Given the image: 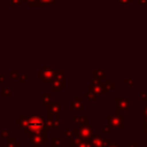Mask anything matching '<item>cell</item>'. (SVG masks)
Wrapping results in <instances>:
<instances>
[{
    "label": "cell",
    "instance_id": "12",
    "mask_svg": "<svg viewBox=\"0 0 147 147\" xmlns=\"http://www.w3.org/2000/svg\"><path fill=\"white\" fill-rule=\"evenodd\" d=\"M51 0H43V2H44V3H48V2H50Z\"/></svg>",
    "mask_w": 147,
    "mask_h": 147
},
{
    "label": "cell",
    "instance_id": "11",
    "mask_svg": "<svg viewBox=\"0 0 147 147\" xmlns=\"http://www.w3.org/2000/svg\"><path fill=\"white\" fill-rule=\"evenodd\" d=\"M143 128H144V130H145V133L147 134V124H144Z\"/></svg>",
    "mask_w": 147,
    "mask_h": 147
},
{
    "label": "cell",
    "instance_id": "4",
    "mask_svg": "<svg viewBox=\"0 0 147 147\" xmlns=\"http://www.w3.org/2000/svg\"><path fill=\"white\" fill-rule=\"evenodd\" d=\"M89 88H90V90L92 91L93 93H95V94H97V95H101L102 94V92H103V87L101 85H96V84H91L90 86H89Z\"/></svg>",
    "mask_w": 147,
    "mask_h": 147
},
{
    "label": "cell",
    "instance_id": "3",
    "mask_svg": "<svg viewBox=\"0 0 147 147\" xmlns=\"http://www.w3.org/2000/svg\"><path fill=\"white\" fill-rule=\"evenodd\" d=\"M91 147H104V139L101 136H94L91 140Z\"/></svg>",
    "mask_w": 147,
    "mask_h": 147
},
{
    "label": "cell",
    "instance_id": "2",
    "mask_svg": "<svg viewBox=\"0 0 147 147\" xmlns=\"http://www.w3.org/2000/svg\"><path fill=\"white\" fill-rule=\"evenodd\" d=\"M116 113L119 114L120 111L128 110V105H129V100L127 98H116Z\"/></svg>",
    "mask_w": 147,
    "mask_h": 147
},
{
    "label": "cell",
    "instance_id": "7",
    "mask_svg": "<svg viewBox=\"0 0 147 147\" xmlns=\"http://www.w3.org/2000/svg\"><path fill=\"white\" fill-rule=\"evenodd\" d=\"M139 96H140V97H142V99H143V101H145V102L147 101V99H146V96H147V95L145 94V93H140Z\"/></svg>",
    "mask_w": 147,
    "mask_h": 147
},
{
    "label": "cell",
    "instance_id": "6",
    "mask_svg": "<svg viewBox=\"0 0 147 147\" xmlns=\"http://www.w3.org/2000/svg\"><path fill=\"white\" fill-rule=\"evenodd\" d=\"M103 131H104V133H110V126H104L103 127Z\"/></svg>",
    "mask_w": 147,
    "mask_h": 147
},
{
    "label": "cell",
    "instance_id": "8",
    "mask_svg": "<svg viewBox=\"0 0 147 147\" xmlns=\"http://www.w3.org/2000/svg\"><path fill=\"white\" fill-rule=\"evenodd\" d=\"M125 83H129L130 84V88H132V87H133V83H132V82H131V80H126V81H125Z\"/></svg>",
    "mask_w": 147,
    "mask_h": 147
},
{
    "label": "cell",
    "instance_id": "9",
    "mask_svg": "<svg viewBox=\"0 0 147 147\" xmlns=\"http://www.w3.org/2000/svg\"><path fill=\"white\" fill-rule=\"evenodd\" d=\"M144 117H147V106L144 107V112H143Z\"/></svg>",
    "mask_w": 147,
    "mask_h": 147
},
{
    "label": "cell",
    "instance_id": "5",
    "mask_svg": "<svg viewBox=\"0 0 147 147\" xmlns=\"http://www.w3.org/2000/svg\"><path fill=\"white\" fill-rule=\"evenodd\" d=\"M82 135L84 137H90L91 136V128L90 127H86V129H84L82 131Z\"/></svg>",
    "mask_w": 147,
    "mask_h": 147
},
{
    "label": "cell",
    "instance_id": "10",
    "mask_svg": "<svg viewBox=\"0 0 147 147\" xmlns=\"http://www.w3.org/2000/svg\"><path fill=\"white\" fill-rule=\"evenodd\" d=\"M107 147H119V145H118V144H110V145Z\"/></svg>",
    "mask_w": 147,
    "mask_h": 147
},
{
    "label": "cell",
    "instance_id": "1",
    "mask_svg": "<svg viewBox=\"0 0 147 147\" xmlns=\"http://www.w3.org/2000/svg\"><path fill=\"white\" fill-rule=\"evenodd\" d=\"M107 121H108V124L110 127H119L120 129H123V116H119V115H116V116H107Z\"/></svg>",
    "mask_w": 147,
    "mask_h": 147
}]
</instances>
